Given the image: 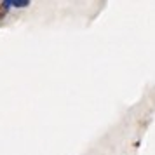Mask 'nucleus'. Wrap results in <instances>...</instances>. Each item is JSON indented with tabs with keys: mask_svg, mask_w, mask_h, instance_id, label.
<instances>
[{
	"mask_svg": "<svg viewBox=\"0 0 155 155\" xmlns=\"http://www.w3.org/2000/svg\"><path fill=\"white\" fill-rule=\"evenodd\" d=\"M30 2L28 0H5L4 5L5 7H26Z\"/></svg>",
	"mask_w": 155,
	"mask_h": 155,
	"instance_id": "f257e3e1",
	"label": "nucleus"
}]
</instances>
